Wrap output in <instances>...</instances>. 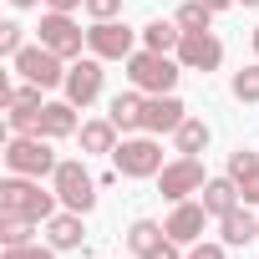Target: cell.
Instances as JSON below:
<instances>
[{"label":"cell","mask_w":259,"mask_h":259,"mask_svg":"<svg viewBox=\"0 0 259 259\" xmlns=\"http://www.w3.org/2000/svg\"><path fill=\"white\" fill-rule=\"evenodd\" d=\"M143 259H183V254H178V239H163V244H158V249H148Z\"/></svg>","instance_id":"cell-30"},{"label":"cell","mask_w":259,"mask_h":259,"mask_svg":"<svg viewBox=\"0 0 259 259\" xmlns=\"http://www.w3.org/2000/svg\"><path fill=\"white\" fill-rule=\"evenodd\" d=\"M31 219H21V213H0V244L6 249H21V244H31Z\"/></svg>","instance_id":"cell-23"},{"label":"cell","mask_w":259,"mask_h":259,"mask_svg":"<svg viewBox=\"0 0 259 259\" xmlns=\"http://www.w3.org/2000/svg\"><path fill=\"white\" fill-rule=\"evenodd\" d=\"M219 229H224V244H249V239H259V219L249 213V208H234V213H224L219 219Z\"/></svg>","instance_id":"cell-18"},{"label":"cell","mask_w":259,"mask_h":259,"mask_svg":"<svg viewBox=\"0 0 259 259\" xmlns=\"http://www.w3.org/2000/svg\"><path fill=\"white\" fill-rule=\"evenodd\" d=\"M254 51H259V31H254Z\"/></svg>","instance_id":"cell-37"},{"label":"cell","mask_w":259,"mask_h":259,"mask_svg":"<svg viewBox=\"0 0 259 259\" xmlns=\"http://www.w3.org/2000/svg\"><path fill=\"white\" fill-rule=\"evenodd\" d=\"M143 112H148V102H143L138 92H117L112 107H107V117L117 122V133H138V127H143Z\"/></svg>","instance_id":"cell-15"},{"label":"cell","mask_w":259,"mask_h":259,"mask_svg":"<svg viewBox=\"0 0 259 259\" xmlns=\"http://www.w3.org/2000/svg\"><path fill=\"white\" fill-rule=\"evenodd\" d=\"M239 193H244V188H239L234 178H208V183H203V208H208L213 219H224V213L239 208Z\"/></svg>","instance_id":"cell-16"},{"label":"cell","mask_w":259,"mask_h":259,"mask_svg":"<svg viewBox=\"0 0 259 259\" xmlns=\"http://www.w3.org/2000/svg\"><path fill=\"white\" fill-rule=\"evenodd\" d=\"M16 61V71L26 76V81H36V87H66V66H61V56L51 51V46H26V51H16L11 56Z\"/></svg>","instance_id":"cell-6"},{"label":"cell","mask_w":259,"mask_h":259,"mask_svg":"<svg viewBox=\"0 0 259 259\" xmlns=\"http://www.w3.org/2000/svg\"><path fill=\"white\" fill-rule=\"evenodd\" d=\"M46 239H51V249H81V213H51L46 219Z\"/></svg>","instance_id":"cell-17"},{"label":"cell","mask_w":259,"mask_h":259,"mask_svg":"<svg viewBox=\"0 0 259 259\" xmlns=\"http://www.w3.org/2000/svg\"><path fill=\"white\" fill-rule=\"evenodd\" d=\"M81 148H87V153H117V122H112V117L81 122Z\"/></svg>","instance_id":"cell-19"},{"label":"cell","mask_w":259,"mask_h":259,"mask_svg":"<svg viewBox=\"0 0 259 259\" xmlns=\"http://www.w3.org/2000/svg\"><path fill=\"white\" fill-rule=\"evenodd\" d=\"M127 76H133V87L148 92V97H163V92L178 87V66H173L163 51H148V46L127 56Z\"/></svg>","instance_id":"cell-2"},{"label":"cell","mask_w":259,"mask_h":259,"mask_svg":"<svg viewBox=\"0 0 259 259\" xmlns=\"http://www.w3.org/2000/svg\"><path fill=\"white\" fill-rule=\"evenodd\" d=\"M51 188H56V198H61L71 213H92V203H97V183H92V173H87L76 158L56 163V173H51Z\"/></svg>","instance_id":"cell-4"},{"label":"cell","mask_w":259,"mask_h":259,"mask_svg":"<svg viewBox=\"0 0 259 259\" xmlns=\"http://www.w3.org/2000/svg\"><path fill=\"white\" fill-rule=\"evenodd\" d=\"M41 46H51L61 61H71V56H81L87 31H81L66 11H46V16H41Z\"/></svg>","instance_id":"cell-7"},{"label":"cell","mask_w":259,"mask_h":259,"mask_svg":"<svg viewBox=\"0 0 259 259\" xmlns=\"http://www.w3.org/2000/svg\"><path fill=\"white\" fill-rule=\"evenodd\" d=\"M178 41H183V26L178 21H153V26H143V46L148 51H178Z\"/></svg>","instance_id":"cell-21"},{"label":"cell","mask_w":259,"mask_h":259,"mask_svg":"<svg viewBox=\"0 0 259 259\" xmlns=\"http://www.w3.org/2000/svg\"><path fill=\"white\" fill-rule=\"evenodd\" d=\"M188 112H183V102L173 97V92H163V97H148V112H143V127L148 133H178V122H183Z\"/></svg>","instance_id":"cell-12"},{"label":"cell","mask_w":259,"mask_h":259,"mask_svg":"<svg viewBox=\"0 0 259 259\" xmlns=\"http://www.w3.org/2000/svg\"><path fill=\"white\" fill-rule=\"evenodd\" d=\"M173 143H178V153H183V158H198V153L208 148V122L183 117V122H178V133H173Z\"/></svg>","instance_id":"cell-20"},{"label":"cell","mask_w":259,"mask_h":259,"mask_svg":"<svg viewBox=\"0 0 259 259\" xmlns=\"http://www.w3.org/2000/svg\"><path fill=\"white\" fill-rule=\"evenodd\" d=\"M11 6H21V11H26V6H41V0H11Z\"/></svg>","instance_id":"cell-35"},{"label":"cell","mask_w":259,"mask_h":259,"mask_svg":"<svg viewBox=\"0 0 259 259\" xmlns=\"http://www.w3.org/2000/svg\"><path fill=\"white\" fill-rule=\"evenodd\" d=\"M87 46H92V56H102V61H127V56H133V31H127L122 21H97V26L87 31Z\"/></svg>","instance_id":"cell-10"},{"label":"cell","mask_w":259,"mask_h":259,"mask_svg":"<svg viewBox=\"0 0 259 259\" xmlns=\"http://www.w3.org/2000/svg\"><path fill=\"white\" fill-rule=\"evenodd\" d=\"M92 21H117V11H122V0H87L81 6Z\"/></svg>","instance_id":"cell-28"},{"label":"cell","mask_w":259,"mask_h":259,"mask_svg":"<svg viewBox=\"0 0 259 259\" xmlns=\"http://www.w3.org/2000/svg\"><path fill=\"white\" fill-rule=\"evenodd\" d=\"M219 61H224V46H219L213 31H183V41H178V66H188V71H213Z\"/></svg>","instance_id":"cell-9"},{"label":"cell","mask_w":259,"mask_h":259,"mask_svg":"<svg viewBox=\"0 0 259 259\" xmlns=\"http://www.w3.org/2000/svg\"><path fill=\"white\" fill-rule=\"evenodd\" d=\"M183 259H224V244H198V249L183 254Z\"/></svg>","instance_id":"cell-31"},{"label":"cell","mask_w":259,"mask_h":259,"mask_svg":"<svg viewBox=\"0 0 259 259\" xmlns=\"http://www.w3.org/2000/svg\"><path fill=\"white\" fill-rule=\"evenodd\" d=\"M203 224H208V208H203V203H188V198H183V203L173 208V219H168L163 229H168V239H178V244H193V239L203 234Z\"/></svg>","instance_id":"cell-13"},{"label":"cell","mask_w":259,"mask_h":259,"mask_svg":"<svg viewBox=\"0 0 259 259\" xmlns=\"http://www.w3.org/2000/svg\"><path fill=\"white\" fill-rule=\"evenodd\" d=\"M16 51H26V26L6 21L0 26V56H16Z\"/></svg>","instance_id":"cell-27"},{"label":"cell","mask_w":259,"mask_h":259,"mask_svg":"<svg viewBox=\"0 0 259 259\" xmlns=\"http://www.w3.org/2000/svg\"><path fill=\"white\" fill-rule=\"evenodd\" d=\"M229 178H234L239 188H244V183H254V178H259V153H244V148H239V153L229 158Z\"/></svg>","instance_id":"cell-24"},{"label":"cell","mask_w":259,"mask_h":259,"mask_svg":"<svg viewBox=\"0 0 259 259\" xmlns=\"http://www.w3.org/2000/svg\"><path fill=\"white\" fill-rule=\"evenodd\" d=\"M46 6H51V11H66V16H71L76 6H87V0H46Z\"/></svg>","instance_id":"cell-32"},{"label":"cell","mask_w":259,"mask_h":259,"mask_svg":"<svg viewBox=\"0 0 259 259\" xmlns=\"http://www.w3.org/2000/svg\"><path fill=\"white\" fill-rule=\"evenodd\" d=\"M102 97V56H76L71 66H66V102H76V107H87V102H97Z\"/></svg>","instance_id":"cell-11"},{"label":"cell","mask_w":259,"mask_h":259,"mask_svg":"<svg viewBox=\"0 0 259 259\" xmlns=\"http://www.w3.org/2000/svg\"><path fill=\"white\" fill-rule=\"evenodd\" d=\"M244 203H254V208H259V178H254V183H244Z\"/></svg>","instance_id":"cell-33"},{"label":"cell","mask_w":259,"mask_h":259,"mask_svg":"<svg viewBox=\"0 0 259 259\" xmlns=\"http://www.w3.org/2000/svg\"><path fill=\"white\" fill-rule=\"evenodd\" d=\"M203 6H208V11H229V6H234V0H203Z\"/></svg>","instance_id":"cell-34"},{"label":"cell","mask_w":259,"mask_h":259,"mask_svg":"<svg viewBox=\"0 0 259 259\" xmlns=\"http://www.w3.org/2000/svg\"><path fill=\"white\" fill-rule=\"evenodd\" d=\"M168 239V229H158L153 219H138L133 229H127V244H133V254H148V249H158Z\"/></svg>","instance_id":"cell-22"},{"label":"cell","mask_w":259,"mask_h":259,"mask_svg":"<svg viewBox=\"0 0 259 259\" xmlns=\"http://www.w3.org/2000/svg\"><path fill=\"white\" fill-rule=\"evenodd\" d=\"M112 168H117L122 178H158L168 163H163V148H158L153 138H127V143H117Z\"/></svg>","instance_id":"cell-5"},{"label":"cell","mask_w":259,"mask_h":259,"mask_svg":"<svg viewBox=\"0 0 259 259\" xmlns=\"http://www.w3.org/2000/svg\"><path fill=\"white\" fill-rule=\"evenodd\" d=\"M234 97H239V102H259V66H244V71L234 76Z\"/></svg>","instance_id":"cell-26"},{"label":"cell","mask_w":259,"mask_h":259,"mask_svg":"<svg viewBox=\"0 0 259 259\" xmlns=\"http://www.w3.org/2000/svg\"><path fill=\"white\" fill-rule=\"evenodd\" d=\"M56 188L46 193L41 188V178H26V173H16V178H6L0 183V213H21V219H31V224H46L51 213H56Z\"/></svg>","instance_id":"cell-1"},{"label":"cell","mask_w":259,"mask_h":259,"mask_svg":"<svg viewBox=\"0 0 259 259\" xmlns=\"http://www.w3.org/2000/svg\"><path fill=\"white\" fill-rule=\"evenodd\" d=\"M203 163L198 158H178V163H168L163 173H158V193L168 198V203H183L188 193H203Z\"/></svg>","instance_id":"cell-8"},{"label":"cell","mask_w":259,"mask_h":259,"mask_svg":"<svg viewBox=\"0 0 259 259\" xmlns=\"http://www.w3.org/2000/svg\"><path fill=\"white\" fill-rule=\"evenodd\" d=\"M208 16H213V11L203 6V0H188V6L178 11V26H183V31H208Z\"/></svg>","instance_id":"cell-25"},{"label":"cell","mask_w":259,"mask_h":259,"mask_svg":"<svg viewBox=\"0 0 259 259\" xmlns=\"http://www.w3.org/2000/svg\"><path fill=\"white\" fill-rule=\"evenodd\" d=\"M239 6H259V0H239Z\"/></svg>","instance_id":"cell-36"},{"label":"cell","mask_w":259,"mask_h":259,"mask_svg":"<svg viewBox=\"0 0 259 259\" xmlns=\"http://www.w3.org/2000/svg\"><path fill=\"white\" fill-rule=\"evenodd\" d=\"M0 259H56V249H41V244H21V249H6Z\"/></svg>","instance_id":"cell-29"},{"label":"cell","mask_w":259,"mask_h":259,"mask_svg":"<svg viewBox=\"0 0 259 259\" xmlns=\"http://www.w3.org/2000/svg\"><path fill=\"white\" fill-rule=\"evenodd\" d=\"M6 168L11 173H26V178H51L56 173V153H51V138H11L6 143Z\"/></svg>","instance_id":"cell-3"},{"label":"cell","mask_w":259,"mask_h":259,"mask_svg":"<svg viewBox=\"0 0 259 259\" xmlns=\"http://www.w3.org/2000/svg\"><path fill=\"white\" fill-rule=\"evenodd\" d=\"M76 133V102H46L36 117V138H71Z\"/></svg>","instance_id":"cell-14"}]
</instances>
